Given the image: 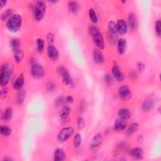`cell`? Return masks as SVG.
Here are the masks:
<instances>
[{
    "instance_id": "1",
    "label": "cell",
    "mask_w": 161,
    "mask_h": 161,
    "mask_svg": "<svg viewBox=\"0 0 161 161\" xmlns=\"http://www.w3.org/2000/svg\"><path fill=\"white\" fill-rule=\"evenodd\" d=\"M30 6L34 19L36 21H42L46 13L47 6L45 3L44 1H38L31 4Z\"/></svg>"
},
{
    "instance_id": "2",
    "label": "cell",
    "mask_w": 161,
    "mask_h": 161,
    "mask_svg": "<svg viewBox=\"0 0 161 161\" xmlns=\"http://www.w3.org/2000/svg\"><path fill=\"white\" fill-rule=\"evenodd\" d=\"M88 31L97 48L100 50L103 49L104 47V41L99 28L94 25H90Z\"/></svg>"
},
{
    "instance_id": "3",
    "label": "cell",
    "mask_w": 161,
    "mask_h": 161,
    "mask_svg": "<svg viewBox=\"0 0 161 161\" xmlns=\"http://www.w3.org/2000/svg\"><path fill=\"white\" fill-rule=\"evenodd\" d=\"M13 65L9 63L2 64L0 69V84L2 87L6 86L11 77L13 73Z\"/></svg>"
},
{
    "instance_id": "4",
    "label": "cell",
    "mask_w": 161,
    "mask_h": 161,
    "mask_svg": "<svg viewBox=\"0 0 161 161\" xmlns=\"http://www.w3.org/2000/svg\"><path fill=\"white\" fill-rule=\"evenodd\" d=\"M23 22L22 17L20 14H13L6 23V27L7 30L13 33L17 32L21 27Z\"/></svg>"
},
{
    "instance_id": "5",
    "label": "cell",
    "mask_w": 161,
    "mask_h": 161,
    "mask_svg": "<svg viewBox=\"0 0 161 161\" xmlns=\"http://www.w3.org/2000/svg\"><path fill=\"white\" fill-rule=\"evenodd\" d=\"M108 39L109 43L112 45H116L118 40V33L116 29V24L113 21H110L108 24Z\"/></svg>"
},
{
    "instance_id": "6",
    "label": "cell",
    "mask_w": 161,
    "mask_h": 161,
    "mask_svg": "<svg viewBox=\"0 0 161 161\" xmlns=\"http://www.w3.org/2000/svg\"><path fill=\"white\" fill-rule=\"evenodd\" d=\"M74 134V129L70 126L63 128L58 133L57 139L59 143H64L69 139Z\"/></svg>"
},
{
    "instance_id": "7",
    "label": "cell",
    "mask_w": 161,
    "mask_h": 161,
    "mask_svg": "<svg viewBox=\"0 0 161 161\" xmlns=\"http://www.w3.org/2000/svg\"><path fill=\"white\" fill-rule=\"evenodd\" d=\"M30 73L33 78L41 79L44 76L45 72L43 66L41 64L36 62L31 65Z\"/></svg>"
},
{
    "instance_id": "8",
    "label": "cell",
    "mask_w": 161,
    "mask_h": 161,
    "mask_svg": "<svg viewBox=\"0 0 161 161\" xmlns=\"http://www.w3.org/2000/svg\"><path fill=\"white\" fill-rule=\"evenodd\" d=\"M118 95L121 99L127 101L131 97L132 93L130 87L127 85H123L118 89Z\"/></svg>"
},
{
    "instance_id": "9",
    "label": "cell",
    "mask_w": 161,
    "mask_h": 161,
    "mask_svg": "<svg viewBox=\"0 0 161 161\" xmlns=\"http://www.w3.org/2000/svg\"><path fill=\"white\" fill-rule=\"evenodd\" d=\"M103 140V137L101 133H97L95 134L89 142V149L94 150L97 148L102 143Z\"/></svg>"
},
{
    "instance_id": "10",
    "label": "cell",
    "mask_w": 161,
    "mask_h": 161,
    "mask_svg": "<svg viewBox=\"0 0 161 161\" xmlns=\"http://www.w3.org/2000/svg\"><path fill=\"white\" fill-rule=\"evenodd\" d=\"M47 56L52 61H57L59 58V53L58 49L53 45H48L47 49Z\"/></svg>"
},
{
    "instance_id": "11",
    "label": "cell",
    "mask_w": 161,
    "mask_h": 161,
    "mask_svg": "<svg viewBox=\"0 0 161 161\" xmlns=\"http://www.w3.org/2000/svg\"><path fill=\"white\" fill-rule=\"evenodd\" d=\"M111 74L113 79L119 82H121L125 79V75L118 65H113L111 68Z\"/></svg>"
},
{
    "instance_id": "12",
    "label": "cell",
    "mask_w": 161,
    "mask_h": 161,
    "mask_svg": "<svg viewBox=\"0 0 161 161\" xmlns=\"http://www.w3.org/2000/svg\"><path fill=\"white\" fill-rule=\"evenodd\" d=\"M92 59L95 64L101 65L104 62V57L102 52L99 48H94L92 53Z\"/></svg>"
},
{
    "instance_id": "13",
    "label": "cell",
    "mask_w": 161,
    "mask_h": 161,
    "mask_svg": "<svg viewBox=\"0 0 161 161\" xmlns=\"http://www.w3.org/2000/svg\"><path fill=\"white\" fill-rule=\"evenodd\" d=\"M116 24V29L119 35H123L127 33L128 25L126 22L123 19H119L117 21Z\"/></svg>"
},
{
    "instance_id": "14",
    "label": "cell",
    "mask_w": 161,
    "mask_h": 161,
    "mask_svg": "<svg viewBox=\"0 0 161 161\" xmlns=\"http://www.w3.org/2000/svg\"><path fill=\"white\" fill-rule=\"evenodd\" d=\"M128 28L132 30L135 31L137 29L138 27V20L135 14L133 13H130L128 16V22L126 23Z\"/></svg>"
},
{
    "instance_id": "15",
    "label": "cell",
    "mask_w": 161,
    "mask_h": 161,
    "mask_svg": "<svg viewBox=\"0 0 161 161\" xmlns=\"http://www.w3.org/2000/svg\"><path fill=\"white\" fill-rule=\"evenodd\" d=\"M118 52L119 55H123L127 49V42L125 38H118L116 43Z\"/></svg>"
},
{
    "instance_id": "16",
    "label": "cell",
    "mask_w": 161,
    "mask_h": 161,
    "mask_svg": "<svg viewBox=\"0 0 161 161\" xmlns=\"http://www.w3.org/2000/svg\"><path fill=\"white\" fill-rule=\"evenodd\" d=\"M130 154L131 157L135 160H141L144 157V153L142 148L140 147H135L130 150Z\"/></svg>"
},
{
    "instance_id": "17",
    "label": "cell",
    "mask_w": 161,
    "mask_h": 161,
    "mask_svg": "<svg viewBox=\"0 0 161 161\" xmlns=\"http://www.w3.org/2000/svg\"><path fill=\"white\" fill-rule=\"evenodd\" d=\"M126 125L127 123L126 120L118 118L113 125V130L116 132H120L126 128Z\"/></svg>"
},
{
    "instance_id": "18",
    "label": "cell",
    "mask_w": 161,
    "mask_h": 161,
    "mask_svg": "<svg viewBox=\"0 0 161 161\" xmlns=\"http://www.w3.org/2000/svg\"><path fill=\"white\" fill-rule=\"evenodd\" d=\"M117 115L118 116V118L127 120L130 118L131 113L130 110L127 108H120L117 113Z\"/></svg>"
},
{
    "instance_id": "19",
    "label": "cell",
    "mask_w": 161,
    "mask_h": 161,
    "mask_svg": "<svg viewBox=\"0 0 161 161\" xmlns=\"http://www.w3.org/2000/svg\"><path fill=\"white\" fill-rule=\"evenodd\" d=\"M24 84H25V77L23 74L21 73V74H19L18 76L16 77V79H15V80L13 82V86L14 89L18 91L23 88Z\"/></svg>"
},
{
    "instance_id": "20",
    "label": "cell",
    "mask_w": 161,
    "mask_h": 161,
    "mask_svg": "<svg viewBox=\"0 0 161 161\" xmlns=\"http://www.w3.org/2000/svg\"><path fill=\"white\" fill-rule=\"evenodd\" d=\"M155 106V103L153 99L150 98H147L145 99L142 104V108L144 111L148 112L153 109Z\"/></svg>"
},
{
    "instance_id": "21",
    "label": "cell",
    "mask_w": 161,
    "mask_h": 161,
    "mask_svg": "<svg viewBox=\"0 0 161 161\" xmlns=\"http://www.w3.org/2000/svg\"><path fill=\"white\" fill-rule=\"evenodd\" d=\"M65 153L62 148H58L53 152V160L55 161H62L65 160Z\"/></svg>"
},
{
    "instance_id": "22",
    "label": "cell",
    "mask_w": 161,
    "mask_h": 161,
    "mask_svg": "<svg viewBox=\"0 0 161 161\" xmlns=\"http://www.w3.org/2000/svg\"><path fill=\"white\" fill-rule=\"evenodd\" d=\"M26 91L24 89H21L18 91L16 97V101L18 105H22L26 98Z\"/></svg>"
},
{
    "instance_id": "23",
    "label": "cell",
    "mask_w": 161,
    "mask_h": 161,
    "mask_svg": "<svg viewBox=\"0 0 161 161\" xmlns=\"http://www.w3.org/2000/svg\"><path fill=\"white\" fill-rule=\"evenodd\" d=\"M13 116V109L11 107H7L2 113L1 118L4 121H9Z\"/></svg>"
},
{
    "instance_id": "24",
    "label": "cell",
    "mask_w": 161,
    "mask_h": 161,
    "mask_svg": "<svg viewBox=\"0 0 161 161\" xmlns=\"http://www.w3.org/2000/svg\"><path fill=\"white\" fill-rule=\"evenodd\" d=\"M68 9L70 12L73 14H76L79 11V4L77 1H70L68 2Z\"/></svg>"
},
{
    "instance_id": "25",
    "label": "cell",
    "mask_w": 161,
    "mask_h": 161,
    "mask_svg": "<svg viewBox=\"0 0 161 161\" xmlns=\"http://www.w3.org/2000/svg\"><path fill=\"white\" fill-rule=\"evenodd\" d=\"M13 57L14 60L17 64H19L21 62L23 57H24V52L22 49L19 48L15 51H13Z\"/></svg>"
},
{
    "instance_id": "26",
    "label": "cell",
    "mask_w": 161,
    "mask_h": 161,
    "mask_svg": "<svg viewBox=\"0 0 161 161\" xmlns=\"http://www.w3.org/2000/svg\"><path fill=\"white\" fill-rule=\"evenodd\" d=\"M70 113V109L69 106H64L62 109L60 111V113L59 114V117L60 119L62 121H65L66 120L68 117L69 116V114Z\"/></svg>"
},
{
    "instance_id": "27",
    "label": "cell",
    "mask_w": 161,
    "mask_h": 161,
    "mask_svg": "<svg viewBox=\"0 0 161 161\" xmlns=\"http://www.w3.org/2000/svg\"><path fill=\"white\" fill-rule=\"evenodd\" d=\"M9 45L13 52L16 50H18L20 48V45H21L20 40L16 38H11L9 41Z\"/></svg>"
},
{
    "instance_id": "28",
    "label": "cell",
    "mask_w": 161,
    "mask_h": 161,
    "mask_svg": "<svg viewBox=\"0 0 161 161\" xmlns=\"http://www.w3.org/2000/svg\"><path fill=\"white\" fill-rule=\"evenodd\" d=\"M13 14V10L12 9H5L1 15V19L2 21H7Z\"/></svg>"
},
{
    "instance_id": "29",
    "label": "cell",
    "mask_w": 161,
    "mask_h": 161,
    "mask_svg": "<svg viewBox=\"0 0 161 161\" xmlns=\"http://www.w3.org/2000/svg\"><path fill=\"white\" fill-rule=\"evenodd\" d=\"M44 47H45L44 40L41 38H37L36 40V48L38 53H41L43 51Z\"/></svg>"
},
{
    "instance_id": "30",
    "label": "cell",
    "mask_w": 161,
    "mask_h": 161,
    "mask_svg": "<svg viewBox=\"0 0 161 161\" xmlns=\"http://www.w3.org/2000/svg\"><path fill=\"white\" fill-rule=\"evenodd\" d=\"M0 132L1 134L4 136H9L12 133L11 128L8 126V125H1L0 128Z\"/></svg>"
},
{
    "instance_id": "31",
    "label": "cell",
    "mask_w": 161,
    "mask_h": 161,
    "mask_svg": "<svg viewBox=\"0 0 161 161\" xmlns=\"http://www.w3.org/2000/svg\"><path fill=\"white\" fill-rule=\"evenodd\" d=\"M57 72L58 74V75L62 78L68 75H70L69 72L67 70V69L64 66H58L57 68Z\"/></svg>"
},
{
    "instance_id": "32",
    "label": "cell",
    "mask_w": 161,
    "mask_h": 161,
    "mask_svg": "<svg viewBox=\"0 0 161 161\" xmlns=\"http://www.w3.org/2000/svg\"><path fill=\"white\" fill-rule=\"evenodd\" d=\"M82 143V136L80 133H77L74 136L73 139V145L75 148H78L80 146Z\"/></svg>"
},
{
    "instance_id": "33",
    "label": "cell",
    "mask_w": 161,
    "mask_h": 161,
    "mask_svg": "<svg viewBox=\"0 0 161 161\" xmlns=\"http://www.w3.org/2000/svg\"><path fill=\"white\" fill-rule=\"evenodd\" d=\"M88 14L90 20L93 23H96L98 21V18L95 10L93 8H90L88 11Z\"/></svg>"
},
{
    "instance_id": "34",
    "label": "cell",
    "mask_w": 161,
    "mask_h": 161,
    "mask_svg": "<svg viewBox=\"0 0 161 161\" xmlns=\"http://www.w3.org/2000/svg\"><path fill=\"white\" fill-rule=\"evenodd\" d=\"M139 128V125L137 122H133L132 123L128 128V133L130 135H132L133 133H135Z\"/></svg>"
},
{
    "instance_id": "35",
    "label": "cell",
    "mask_w": 161,
    "mask_h": 161,
    "mask_svg": "<svg viewBox=\"0 0 161 161\" xmlns=\"http://www.w3.org/2000/svg\"><path fill=\"white\" fill-rule=\"evenodd\" d=\"M103 80L104 84L107 86H111L113 84L114 82V79L113 76H111L109 74H105L103 77Z\"/></svg>"
},
{
    "instance_id": "36",
    "label": "cell",
    "mask_w": 161,
    "mask_h": 161,
    "mask_svg": "<svg viewBox=\"0 0 161 161\" xmlns=\"http://www.w3.org/2000/svg\"><path fill=\"white\" fill-rule=\"evenodd\" d=\"M65 103V97L64 96H59L55 100V106L57 108H60L63 106Z\"/></svg>"
},
{
    "instance_id": "37",
    "label": "cell",
    "mask_w": 161,
    "mask_h": 161,
    "mask_svg": "<svg viewBox=\"0 0 161 161\" xmlns=\"http://www.w3.org/2000/svg\"><path fill=\"white\" fill-rule=\"evenodd\" d=\"M46 88H47V90L48 91H49V92H53L57 89V85L53 81L50 80V81H48L46 84Z\"/></svg>"
},
{
    "instance_id": "38",
    "label": "cell",
    "mask_w": 161,
    "mask_h": 161,
    "mask_svg": "<svg viewBox=\"0 0 161 161\" xmlns=\"http://www.w3.org/2000/svg\"><path fill=\"white\" fill-rule=\"evenodd\" d=\"M160 26H161V22H160V19H158L155 22V25H154V29H155V33L157 34V35L158 36H160V34H161V28H160Z\"/></svg>"
},
{
    "instance_id": "39",
    "label": "cell",
    "mask_w": 161,
    "mask_h": 161,
    "mask_svg": "<svg viewBox=\"0 0 161 161\" xmlns=\"http://www.w3.org/2000/svg\"><path fill=\"white\" fill-rule=\"evenodd\" d=\"M77 125L79 130H82L85 127V121L81 116L77 118Z\"/></svg>"
},
{
    "instance_id": "40",
    "label": "cell",
    "mask_w": 161,
    "mask_h": 161,
    "mask_svg": "<svg viewBox=\"0 0 161 161\" xmlns=\"http://www.w3.org/2000/svg\"><path fill=\"white\" fill-rule=\"evenodd\" d=\"M47 41L48 45H53L55 42V34L52 32L48 33L47 35Z\"/></svg>"
},
{
    "instance_id": "41",
    "label": "cell",
    "mask_w": 161,
    "mask_h": 161,
    "mask_svg": "<svg viewBox=\"0 0 161 161\" xmlns=\"http://www.w3.org/2000/svg\"><path fill=\"white\" fill-rule=\"evenodd\" d=\"M8 88L6 86L3 87L1 92H0V95H1V97L2 99H4L5 97H7V95L8 94Z\"/></svg>"
},
{
    "instance_id": "42",
    "label": "cell",
    "mask_w": 161,
    "mask_h": 161,
    "mask_svg": "<svg viewBox=\"0 0 161 161\" xmlns=\"http://www.w3.org/2000/svg\"><path fill=\"white\" fill-rule=\"evenodd\" d=\"M86 108V101L84 99H82L80 101L79 104V110L80 111H84Z\"/></svg>"
},
{
    "instance_id": "43",
    "label": "cell",
    "mask_w": 161,
    "mask_h": 161,
    "mask_svg": "<svg viewBox=\"0 0 161 161\" xmlns=\"http://www.w3.org/2000/svg\"><path fill=\"white\" fill-rule=\"evenodd\" d=\"M136 67L139 72H143L145 69V65L142 62H139L136 64Z\"/></svg>"
},
{
    "instance_id": "44",
    "label": "cell",
    "mask_w": 161,
    "mask_h": 161,
    "mask_svg": "<svg viewBox=\"0 0 161 161\" xmlns=\"http://www.w3.org/2000/svg\"><path fill=\"white\" fill-rule=\"evenodd\" d=\"M65 101H66V103H72L74 102V98L71 95H68L65 97Z\"/></svg>"
},
{
    "instance_id": "45",
    "label": "cell",
    "mask_w": 161,
    "mask_h": 161,
    "mask_svg": "<svg viewBox=\"0 0 161 161\" xmlns=\"http://www.w3.org/2000/svg\"><path fill=\"white\" fill-rule=\"evenodd\" d=\"M6 3H7V1H3V0L0 1V8H3V7H4Z\"/></svg>"
},
{
    "instance_id": "46",
    "label": "cell",
    "mask_w": 161,
    "mask_h": 161,
    "mask_svg": "<svg viewBox=\"0 0 161 161\" xmlns=\"http://www.w3.org/2000/svg\"><path fill=\"white\" fill-rule=\"evenodd\" d=\"M3 160H5V161H10V160H13V158H11V157H8V156L6 157H4L3 158Z\"/></svg>"
},
{
    "instance_id": "47",
    "label": "cell",
    "mask_w": 161,
    "mask_h": 161,
    "mask_svg": "<svg viewBox=\"0 0 161 161\" xmlns=\"http://www.w3.org/2000/svg\"><path fill=\"white\" fill-rule=\"evenodd\" d=\"M57 2H58V1H49L50 3H57Z\"/></svg>"
}]
</instances>
